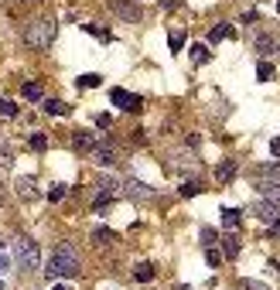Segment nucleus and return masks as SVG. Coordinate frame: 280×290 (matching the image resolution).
I'll use <instances>...</instances> for the list:
<instances>
[{
	"label": "nucleus",
	"instance_id": "42",
	"mask_svg": "<svg viewBox=\"0 0 280 290\" xmlns=\"http://www.w3.org/2000/svg\"><path fill=\"white\" fill-rule=\"evenodd\" d=\"M277 51H280V45H277Z\"/></svg>",
	"mask_w": 280,
	"mask_h": 290
},
{
	"label": "nucleus",
	"instance_id": "8",
	"mask_svg": "<svg viewBox=\"0 0 280 290\" xmlns=\"http://www.w3.org/2000/svg\"><path fill=\"white\" fill-rule=\"evenodd\" d=\"M257 181V191L263 195L267 201H273V205H280V181H263V178H253Z\"/></svg>",
	"mask_w": 280,
	"mask_h": 290
},
{
	"label": "nucleus",
	"instance_id": "4",
	"mask_svg": "<svg viewBox=\"0 0 280 290\" xmlns=\"http://www.w3.org/2000/svg\"><path fill=\"white\" fill-rule=\"evenodd\" d=\"M110 99H113V106H120V110H126V113H140L144 110V99L134 96V92H126V89H113Z\"/></svg>",
	"mask_w": 280,
	"mask_h": 290
},
{
	"label": "nucleus",
	"instance_id": "37",
	"mask_svg": "<svg viewBox=\"0 0 280 290\" xmlns=\"http://www.w3.org/2000/svg\"><path fill=\"white\" fill-rule=\"evenodd\" d=\"M178 4H181V0H161V7H171V11H174Z\"/></svg>",
	"mask_w": 280,
	"mask_h": 290
},
{
	"label": "nucleus",
	"instance_id": "38",
	"mask_svg": "<svg viewBox=\"0 0 280 290\" xmlns=\"http://www.w3.org/2000/svg\"><path fill=\"white\" fill-rule=\"evenodd\" d=\"M243 287H246V290H267V287H260V283H253V280H246Z\"/></svg>",
	"mask_w": 280,
	"mask_h": 290
},
{
	"label": "nucleus",
	"instance_id": "31",
	"mask_svg": "<svg viewBox=\"0 0 280 290\" xmlns=\"http://www.w3.org/2000/svg\"><path fill=\"white\" fill-rule=\"evenodd\" d=\"M62 198H65V184H55L48 191V201H62Z\"/></svg>",
	"mask_w": 280,
	"mask_h": 290
},
{
	"label": "nucleus",
	"instance_id": "10",
	"mask_svg": "<svg viewBox=\"0 0 280 290\" xmlns=\"http://www.w3.org/2000/svg\"><path fill=\"white\" fill-rule=\"evenodd\" d=\"M110 7H113L116 14H120L123 21H137V17H140V11H137L130 0H110Z\"/></svg>",
	"mask_w": 280,
	"mask_h": 290
},
{
	"label": "nucleus",
	"instance_id": "14",
	"mask_svg": "<svg viewBox=\"0 0 280 290\" xmlns=\"http://www.w3.org/2000/svg\"><path fill=\"white\" fill-rule=\"evenodd\" d=\"M24 99H31V102H38V99H45V89H41V82H24Z\"/></svg>",
	"mask_w": 280,
	"mask_h": 290
},
{
	"label": "nucleus",
	"instance_id": "15",
	"mask_svg": "<svg viewBox=\"0 0 280 290\" xmlns=\"http://www.w3.org/2000/svg\"><path fill=\"white\" fill-rule=\"evenodd\" d=\"M222 256L225 259L239 256V239H236V235H225V239H222Z\"/></svg>",
	"mask_w": 280,
	"mask_h": 290
},
{
	"label": "nucleus",
	"instance_id": "5",
	"mask_svg": "<svg viewBox=\"0 0 280 290\" xmlns=\"http://www.w3.org/2000/svg\"><path fill=\"white\" fill-rule=\"evenodd\" d=\"M123 191H126L134 201H150V198H154V188H150V184H144L140 178H126V181H123Z\"/></svg>",
	"mask_w": 280,
	"mask_h": 290
},
{
	"label": "nucleus",
	"instance_id": "35",
	"mask_svg": "<svg viewBox=\"0 0 280 290\" xmlns=\"http://www.w3.org/2000/svg\"><path fill=\"white\" fill-rule=\"evenodd\" d=\"M260 21V14L257 11H249V14H243V24H257Z\"/></svg>",
	"mask_w": 280,
	"mask_h": 290
},
{
	"label": "nucleus",
	"instance_id": "23",
	"mask_svg": "<svg viewBox=\"0 0 280 290\" xmlns=\"http://www.w3.org/2000/svg\"><path fill=\"white\" fill-rule=\"evenodd\" d=\"M17 116V106L11 99H0V120H14Z\"/></svg>",
	"mask_w": 280,
	"mask_h": 290
},
{
	"label": "nucleus",
	"instance_id": "40",
	"mask_svg": "<svg viewBox=\"0 0 280 290\" xmlns=\"http://www.w3.org/2000/svg\"><path fill=\"white\" fill-rule=\"evenodd\" d=\"M277 14H280V0H277Z\"/></svg>",
	"mask_w": 280,
	"mask_h": 290
},
{
	"label": "nucleus",
	"instance_id": "32",
	"mask_svg": "<svg viewBox=\"0 0 280 290\" xmlns=\"http://www.w3.org/2000/svg\"><path fill=\"white\" fill-rule=\"evenodd\" d=\"M205 259H209V267H219V263H222V253H219V249H209Z\"/></svg>",
	"mask_w": 280,
	"mask_h": 290
},
{
	"label": "nucleus",
	"instance_id": "22",
	"mask_svg": "<svg viewBox=\"0 0 280 290\" xmlns=\"http://www.w3.org/2000/svg\"><path fill=\"white\" fill-rule=\"evenodd\" d=\"M257 48H260V55H270V51H277L273 38H267V34H257Z\"/></svg>",
	"mask_w": 280,
	"mask_h": 290
},
{
	"label": "nucleus",
	"instance_id": "41",
	"mask_svg": "<svg viewBox=\"0 0 280 290\" xmlns=\"http://www.w3.org/2000/svg\"><path fill=\"white\" fill-rule=\"evenodd\" d=\"M55 290H68V287H55Z\"/></svg>",
	"mask_w": 280,
	"mask_h": 290
},
{
	"label": "nucleus",
	"instance_id": "34",
	"mask_svg": "<svg viewBox=\"0 0 280 290\" xmlns=\"http://www.w3.org/2000/svg\"><path fill=\"white\" fill-rule=\"evenodd\" d=\"M202 239H205V243H215V229H209V225H205V229H202Z\"/></svg>",
	"mask_w": 280,
	"mask_h": 290
},
{
	"label": "nucleus",
	"instance_id": "16",
	"mask_svg": "<svg viewBox=\"0 0 280 290\" xmlns=\"http://www.w3.org/2000/svg\"><path fill=\"white\" fill-rule=\"evenodd\" d=\"M215 178L219 181H233L236 178V161H222V164L215 168Z\"/></svg>",
	"mask_w": 280,
	"mask_h": 290
},
{
	"label": "nucleus",
	"instance_id": "28",
	"mask_svg": "<svg viewBox=\"0 0 280 290\" xmlns=\"http://www.w3.org/2000/svg\"><path fill=\"white\" fill-rule=\"evenodd\" d=\"M11 164H14V154H11V150H7V147H0V168L7 171V168H11Z\"/></svg>",
	"mask_w": 280,
	"mask_h": 290
},
{
	"label": "nucleus",
	"instance_id": "39",
	"mask_svg": "<svg viewBox=\"0 0 280 290\" xmlns=\"http://www.w3.org/2000/svg\"><path fill=\"white\" fill-rule=\"evenodd\" d=\"M4 201H7V195H4V184H0V208H4Z\"/></svg>",
	"mask_w": 280,
	"mask_h": 290
},
{
	"label": "nucleus",
	"instance_id": "17",
	"mask_svg": "<svg viewBox=\"0 0 280 290\" xmlns=\"http://www.w3.org/2000/svg\"><path fill=\"white\" fill-rule=\"evenodd\" d=\"M209 58H212L209 45H191V62H195V65H205Z\"/></svg>",
	"mask_w": 280,
	"mask_h": 290
},
{
	"label": "nucleus",
	"instance_id": "27",
	"mask_svg": "<svg viewBox=\"0 0 280 290\" xmlns=\"http://www.w3.org/2000/svg\"><path fill=\"white\" fill-rule=\"evenodd\" d=\"M99 82H103V78H99V75H92V72H89V75H82V78H79V86H82V89H96Z\"/></svg>",
	"mask_w": 280,
	"mask_h": 290
},
{
	"label": "nucleus",
	"instance_id": "19",
	"mask_svg": "<svg viewBox=\"0 0 280 290\" xmlns=\"http://www.w3.org/2000/svg\"><path fill=\"white\" fill-rule=\"evenodd\" d=\"M239 208H222V225L225 229H236V225H239Z\"/></svg>",
	"mask_w": 280,
	"mask_h": 290
},
{
	"label": "nucleus",
	"instance_id": "26",
	"mask_svg": "<svg viewBox=\"0 0 280 290\" xmlns=\"http://www.w3.org/2000/svg\"><path fill=\"white\" fill-rule=\"evenodd\" d=\"M28 144H31V150H48V137L45 134H31Z\"/></svg>",
	"mask_w": 280,
	"mask_h": 290
},
{
	"label": "nucleus",
	"instance_id": "30",
	"mask_svg": "<svg viewBox=\"0 0 280 290\" xmlns=\"http://www.w3.org/2000/svg\"><path fill=\"white\" fill-rule=\"evenodd\" d=\"M96 126H99V130H110V126H113V116H110V113H99V116H96Z\"/></svg>",
	"mask_w": 280,
	"mask_h": 290
},
{
	"label": "nucleus",
	"instance_id": "9",
	"mask_svg": "<svg viewBox=\"0 0 280 290\" xmlns=\"http://www.w3.org/2000/svg\"><path fill=\"white\" fill-rule=\"evenodd\" d=\"M96 144H99V140H96V134H89V130H79V134H72V147H75L79 154H89Z\"/></svg>",
	"mask_w": 280,
	"mask_h": 290
},
{
	"label": "nucleus",
	"instance_id": "2",
	"mask_svg": "<svg viewBox=\"0 0 280 290\" xmlns=\"http://www.w3.org/2000/svg\"><path fill=\"white\" fill-rule=\"evenodd\" d=\"M52 41H55V21L52 17H38V21H31L24 28V45L34 48V51L52 48Z\"/></svg>",
	"mask_w": 280,
	"mask_h": 290
},
{
	"label": "nucleus",
	"instance_id": "33",
	"mask_svg": "<svg viewBox=\"0 0 280 290\" xmlns=\"http://www.w3.org/2000/svg\"><path fill=\"white\" fill-rule=\"evenodd\" d=\"M168 45H171V51H178V48L185 45V34H171V38H168Z\"/></svg>",
	"mask_w": 280,
	"mask_h": 290
},
{
	"label": "nucleus",
	"instance_id": "36",
	"mask_svg": "<svg viewBox=\"0 0 280 290\" xmlns=\"http://www.w3.org/2000/svg\"><path fill=\"white\" fill-rule=\"evenodd\" d=\"M270 150H273V154L280 157V137H273V140H270Z\"/></svg>",
	"mask_w": 280,
	"mask_h": 290
},
{
	"label": "nucleus",
	"instance_id": "25",
	"mask_svg": "<svg viewBox=\"0 0 280 290\" xmlns=\"http://www.w3.org/2000/svg\"><path fill=\"white\" fill-rule=\"evenodd\" d=\"M257 78L260 82H270V78H273V65H270V62H260L257 65Z\"/></svg>",
	"mask_w": 280,
	"mask_h": 290
},
{
	"label": "nucleus",
	"instance_id": "18",
	"mask_svg": "<svg viewBox=\"0 0 280 290\" xmlns=\"http://www.w3.org/2000/svg\"><path fill=\"white\" fill-rule=\"evenodd\" d=\"M17 195H21V198H34V195H38L34 181L31 178H17Z\"/></svg>",
	"mask_w": 280,
	"mask_h": 290
},
{
	"label": "nucleus",
	"instance_id": "21",
	"mask_svg": "<svg viewBox=\"0 0 280 290\" xmlns=\"http://www.w3.org/2000/svg\"><path fill=\"white\" fill-rule=\"evenodd\" d=\"M45 110L52 113V116H65V113H68V106H65L62 99H45Z\"/></svg>",
	"mask_w": 280,
	"mask_h": 290
},
{
	"label": "nucleus",
	"instance_id": "29",
	"mask_svg": "<svg viewBox=\"0 0 280 290\" xmlns=\"http://www.w3.org/2000/svg\"><path fill=\"white\" fill-rule=\"evenodd\" d=\"M89 34H96V38H103V41H110V31H103V28H96V24H82Z\"/></svg>",
	"mask_w": 280,
	"mask_h": 290
},
{
	"label": "nucleus",
	"instance_id": "7",
	"mask_svg": "<svg viewBox=\"0 0 280 290\" xmlns=\"http://www.w3.org/2000/svg\"><path fill=\"white\" fill-rule=\"evenodd\" d=\"M89 157L99 164V168H113V164H116V150H113L110 144H96V147L89 150Z\"/></svg>",
	"mask_w": 280,
	"mask_h": 290
},
{
	"label": "nucleus",
	"instance_id": "6",
	"mask_svg": "<svg viewBox=\"0 0 280 290\" xmlns=\"http://www.w3.org/2000/svg\"><path fill=\"white\" fill-rule=\"evenodd\" d=\"M253 215H257V219H260V222H277V219H280V205H273V201H267V198H263V201H257V205H253Z\"/></svg>",
	"mask_w": 280,
	"mask_h": 290
},
{
	"label": "nucleus",
	"instance_id": "1",
	"mask_svg": "<svg viewBox=\"0 0 280 290\" xmlns=\"http://www.w3.org/2000/svg\"><path fill=\"white\" fill-rule=\"evenodd\" d=\"M48 277H79V256H75V249L68 243H58L55 246V253H52V259H48V270H45Z\"/></svg>",
	"mask_w": 280,
	"mask_h": 290
},
{
	"label": "nucleus",
	"instance_id": "12",
	"mask_svg": "<svg viewBox=\"0 0 280 290\" xmlns=\"http://www.w3.org/2000/svg\"><path fill=\"white\" fill-rule=\"evenodd\" d=\"M222 38H236L233 24H215L212 31H209V41H222Z\"/></svg>",
	"mask_w": 280,
	"mask_h": 290
},
{
	"label": "nucleus",
	"instance_id": "3",
	"mask_svg": "<svg viewBox=\"0 0 280 290\" xmlns=\"http://www.w3.org/2000/svg\"><path fill=\"white\" fill-rule=\"evenodd\" d=\"M14 259H17L21 270H38L41 253H38V243H34L31 235H17V239H14Z\"/></svg>",
	"mask_w": 280,
	"mask_h": 290
},
{
	"label": "nucleus",
	"instance_id": "13",
	"mask_svg": "<svg viewBox=\"0 0 280 290\" xmlns=\"http://www.w3.org/2000/svg\"><path fill=\"white\" fill-rule=\"evenodd\" d=\"M92 243L99 246V249H106V246L116 243V232H110V229H96V232H92Z\"/></svg>",
	"mask_w": 280,
	"mask_h": 290
},
{
	"label": "nucleus",
	"instance_id": "11",
	"mask_svg": "<svg viewBox=\"0 0 280 290\" xmlns=\"http://www.w3.org/2000/svg\"><path fill=\"white\" fill-rule=\"evenodd\" d=\"M253 178H263V181H280V164H260L253 171Z\"/></svg>",
	"mask_w": 280,
	"mask_h": 290
},
{
	"label": "nucleus",
	"instance_id": "20",
	"mask_svg": "<svg viewBox=\"0 0 280 290\" xmlns=\"http://www.w3.org/2000/svg\"><path fill=\"white\" fill-rule=\"evenodd\" d=\"M134 277L140 280V283H150V280H154V267H150V263H140V267L134 270Z\"/></svg>",
	"mask_w": 280,
	"mask_h": 290
},
{
	"label": "nucleus",
	"instance_id": "24",
	"mask_svg": "<svg viewBox=\"0 0 280 290\" xmlns=\"http://www.w3.org/2000/svg\"><path fill=\"white\" fill-rule=\"evenodd\" d=\"M198 191H202V184H198V181H185V184H181V198H195Z\"/></svg>",
	"mask_w": 280,
	"mask_h": 290
}]
</instances>
